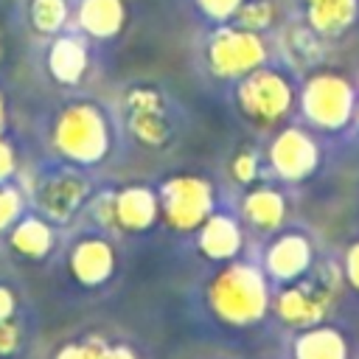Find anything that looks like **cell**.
<instances>
[{
    "label": "cell",
    "mask_w": 359,
    "mask_h": 359,
    "mask_svg": "<svg viewBox=\"0 0 359 359\" xmlns=\"http://www.w3.org/2000/svg\"><path fill=\"white\" fill-rule=\"evenodd\" d=\"M208 303L222 323L252 325L272 306L266 272L252 264H227L208 286Z\"/></svg>",
    "instance_id": "1"
},
{
    "label": "cell",
    "mask_w": 359,
    "mask_h": 359,
    "mask_svg": "<svg viewBox=\"0 0 359 359\" xmlns=\"http://www.w3.org/2000/svg\"><path fill=\"white\" fill-rule=\"evenodd\" d=\"M342 280H345L342 269H337L334 264H325V266L317 269V275L306 272L303 278L286 283L272 297V309L286 325H294V328L317 325L331 311Z\"/></svg>",
    "instance_id": "2"
},
{
    "label": "cell",
    "mask_w": 359,
    "mask_h": 359,
    "mask_svg": "<svg viewBox=\"0 0 359 359\" xmlns=\"http://www.w3.org/2000/svg\"><path fill=\"white\" fill-rule=\"evenodd\" d=\"M53 146L62 157L93 165L109 151V126L95 104H70L53 123Z\"/></svg>",
    "instance_id": "3"
},
{
    "label": "cell",
    "mask_w": 359,
    "mask_h": 359,
    "mask_svg": "<svg viewBox=\"0 0 359 359\" xmlns=\"http://www.w3.org/2000/svg\"><path fill=\"white\" fill-rule=\"evenodd\" d=\"M300 109L309 123L325 132H337L353 121L356 93L339 73H314L300 93Z\"/></svg>",
    "instance_id": "4"
},
{
    "label": "cell",
    "mask_w": 359,
    "mask_h": 359,
    "mask_svg": "<svg viewBox=\"0 0 359 359\" xmlns=\"http://www.w3.org/2000/svg\"><path fill=\"white\" fill-rule=\"evenodd\" d=\"M236 98H238L241 112L250 121H255L258 126H272V123H280L292 112L294 90L289 79L280 76L278 70L255 67L252 73L241 76Z\"/></svg>",
    "instance_id": "5"
},
{
    "label": "cell",
    "mask_w": 359,
    "mask_h": 359,
    "mask_svg": "<svg viewBox=\"0 0 359 359\" xmlns=\"http://www.w3.org/2000/svg\"><path fill=\"white\" fill-rule=\"evenodd\" d=\"M160 213L174 230H199V224L213 213V188L208 180L194 174H180L163 182L157 191Z\"/></svg>",
    "instance_id": "6"
},
{
    "label": "cell",
    "mask_w": 359,
    "mask_h": 359,
    "mask_svg": "<svg viewBox=\"0 0 359 359\" xmlns=\"http://www.w3.org/2000/svg\"><path fill=\"white\" fill-rule=\"evenodd\" d=\"M266 59V45L258 31L250 28H222L208 42V65L222 79H241L261 67Z\"/></svg>",
    "instance_id": "7"
},
{
    "label": "cell",
    "mask_w": 359,
    "mask_h": 359,
    "mask_svg": "<svg viewBox=\"0 0 359 359\" xmlns=\"http://www.w3.org/2000/svg\"><path fill=\"white\" fill-rule=\"evenodd\" d=\"M266 157H269L272 171L280 180L300 182L314 174V168L320 163V149L309 132H303L297 126H286L272 137Z\"/></svg>",
    "instance_id": "8"
},
{
    "label": "cell",
    "mask_w": 359,
    "mask_h": 359,
    "mask_svg": "<svg viewBox=\"0 0 359 359\" xmlns=\"http://www.w3.org/2000/svg\"><path fill=\"white\" fill-rule=\"evenodd\" d=\"M314 266V247L303 233H280L264 255V272L278 283H292L311 272Z\"/></svg>",
    "instance_id": "9"
},
{
    "label": "cell",
    "mask_w": 359,
    "mask_h": 359,
    "mask_svg": "<svg viewBox=\"0 0 359 359\" xmlns=\"http://www.w3.org/2000/svg\"><path fill=\"white\" fill-rule=\"evenodd\" d=\"M129 129L146 146H160L168 137V121L163 112V98L151 87H135L126 95Z\"/></svg>",
    "instance_id": "10"
},
{
    "label": "cell",
    "mask_w": 359,
    "mask_h": 359,
    "mask_svg": "<svg viewBox=\"0 0 359 359\" xmlns=\"http://www.w3.org/2000/svg\"><path fill=\"white\" fill-rule=\"evenodd\" d=\"M160 216V199L146 185H126L112 194V224L121 230H149Z\"/></svg>",
    "instance_id": "11"
},
{
    "label": "cell",
    "mask_w": 359,
    "mask_h": 359,
    "mask_svg": "<svg viewBox=\"0 0 359 359\" xmlns=\"http://www.w3.org/2000/svg\"><path fill=\"white\" fill-rule=\"evenodd\" d=\"M90 188L79 174H56L39 185L36 205L50 222H65L70 219L87 199Z\"/></svg>",
    "instance_id": "12"
},
{
    "label": "cell",
    "mask_w": 359,
    "mask_h": 359,
    "mask_svg": "<svg viewBox=\"0 0 359 359\" xmlns=\"http://www.w3.org/2000/svg\"><path fill=\"white\" fill-rule=\"evenodd\" d=\"M70 275L81 283V286H101L112 278L115 272V252L104 238H81L76 241V247L70 250L67 258Z\"/></svg>",
    "instance_id": "13"
},
{
    "label": "cell",
    "mask_w": 359,
    "mask_h": 359,
    "mask_svg": "<svg viewBox=\"0 0 359 359\" xmlns=\"http://www.w3.org/2000/svg\"><path fill=\"white\" fill-rule=\"evenodd\" d=\"M199 252L210 261H230L238 255L241 250V227L236 224V219L224 216V213H210L202 224H199Z\"/></svg>",
    "instance_id": "14"
},
{
    "label": "cell",
    "mask_w": 359,
    "mask_h": 359,
    "mask_svg": "<svg viewBox=\"0 0 359 359\" xmlns=\"http://www.w3.org/2000/svg\"><path fill=\"white\" fill-rule=\"evenodd\" d=\"M292 356L294 359H348L351 348L339 328L317 323L300 331V337L292 345Z\"/></svg>",
    "instance_id": "15"
},
{
    "label": "cell",
    "mask_w": 359,
    "mask_h": 359,
    "mask_svg": "<svg viewBox=\"0 0 359 359\" xmlns=\"http://www.w3.org/2000/svg\"><path fill=\"white\" fill-rule=\"evenodd\" d=\"M309 28L320 36H339L351 28L359 11V0H303Z\"/></svg>",
    "instance_id": "16"
},
{
    "label": "cell",
    "mask_w": 359,
    "mask_h": 359,
    "mask_svg": "<svg viewBox=\"0 0 359 359\" xmlns=\"http://www.w3.org/2000/svg\"><path fill=\"white\" fill-rule=\"evenodd\" d=\"M241 213L258 230H278L286 222V199L280 191H275L269 185H258V188L247 191V196L241 202Z\"/></svg>",
    "instance_id": "17"
},
{
    "label": "cell",
    "mask_w": 359,
    "mask_h": 359,
    "mask_svg": "<svg viewBox=\"0 0 359 359\" xmlns=\"http://www.w3.org/2000/svg\"><path fill=\"white\" fill-rule=\"evenodd\" d=\"M48 70L62 84H76L87 70V50L76 36H59L48 53Z\"/></svg>",
    "instance_id": "18"
},
{
    "label": "cell",
    "mask_w": 359,
    "mask_h": 359,
    "mask_svg": "<svg viewBox=\"0 0 359 359\" xmlns=\"http://www.w3.org/2000/svg\"><path fill=\"white\" fill-rule=\"evenodd\" d=\"M11 250L22 258H45L53 247V230L45 219L36 216H20L17 224L11 227Z\"/></svg>",
    "instance_id": "19"
},
{
    "label": "cell",
    "mask_w": 359,
    "mask_h": 359,
    "mask_svg": "<svg viewBox=\"0 0 359 359\" xmlns=\"http://www.w3.org/2000/svg\"><path fill=\"white\" fill-rule=\"evenodd\" d=\"M79 22L90 36H115L123 25V3L121 0H81Z\"/></svg>",
    "instance_id": "20"
},
{
    "label": "cell",
    "mask_w": 359,
    "mask_h": 359,
    "mask_svg": "<svg viewBox=\"0 0 359 359\" xmlns=\"http://www.w3.org/2000/svg\"><path fill=\"white\" fill-rule=\"evenodd\" d=\"M31 20L36 31L53 34L67 20V3L65 0H31Z\"/></svg>",
    "instance_id": "21"
},
{
    "label": "cell",
    "mask_w": 359,
    "mask_h": 359,
    "mask_svg": "<svg viewBox=\"0 0 359 359\" xmlns=\"http://www.w3.org/2000/svg\"><path fill=\"white\" fill-rule=\"evenodd\" d=\"M236 20L241 28H250V31H264L272 25L275 20V6L269 0H247L238 6L236 11Z\"/></svg>",
    "instance_id": "22"
},
{
    "label": "cell",
    "mask_w": 359,
    "mask_h": 359,
    "mask_svg": "<svg viewBox=\"0 0 359 359\" xmlns=\"http://www.w3.org/2000/svg\"><path fill=\"white\" fill-rule=\"evenodd\" d=\"M107 342L101 337H84L79 342H67L56 351L53 359H104Z\"/></svg>",
    "instance_id": "23"
},
{
    "label": "cell",
    "mask_w": 359,
    "mask_h": 359,
    "mask_svg": "<svg viewBox=\"0 0 359 359\" xmlns=\"http://www.w3.org/2000/svg\"><path fill=\"white\" fill-rule=\"evenodd\" d=\"M22 216V194L14 185L0 182V233L11 230Z\"/></svg>",
    "instance_id": "24"
},
{
    "label": "cell",
    "mask_w": 359,
    "mask_h": 359,
    "mask_svg": "<svg viewBox=\"0 0 359 359\" xmlns=\"http://www.w3.org/2000/svg\"><path fill=\"white\" fill-rule=\"evenodd\" d=\"M230 174H233L236 182L252 185V182L258 180V157H255V151H250V149L238 151V154L233 157V163H230Z\"/></svg>",
    "instance_id": "25"
},
{
    "label": "cell",
    "mask_w": 359,
    "mask_h": 359,
    "mask_svg": "<svg viewBox=\"0 0 359 359\" xmlns=\"http://www.w3.org/2000/svg\"><path fill=\"white\" fill-rule=\"evenodd\" d=\"M199 3V8L208 14V17H213V20H227V17H236V11H238V6L244 3V0H196Z\"/></svg>",
    "instance_id": "26"
},
{
    "label": "cell",
    "mask_w": 359,
    "mask_h": 359,
    "mask_svg": "<svg viewBox=\"0 0 359 359\" xmlns=\"http://www.w3.org/2000/svg\"><path fill=\"white\" fill-rule=\"evenodd\" d=\"M342 278L345 283L359 292V241H353L348 250H345V258H342Z\"/></svg>",
    "instance_id": "27"
},
{
    "label": "cell",
    "mask_w": 359,
    "mask_h": 359,
    "mask_svg": "<svg viewBox=\"0 0 359 359\" xmlns=\"http://www.w3.org/2000/svg\"><path fill=\"white\" fill-rule=\"evenodd\" d=\"M20 348V325L8 317L0 320V356H11Z\"/></svg>",
    "instance_id": "28"
},
{
    "label": "cell",
    "mask_w": 359,
    "mask_h": 359,
    "mask_svg": "<svg viewBox=\"0 0 359 359\" xmlns=\"http://www.w3.org/2000/svg\"><path fill=\"white\" fill-rule=\"evenodd\" d=\"M17 168V160H14V149L0 137V182H6Z\"/></svg>",
    "instance_id": "29"
},
{
    "label": "cell",
    "mask_w": 359,
    "mask_h": 359,
    "mask_svg": "<svg viewBox=\"0 0 359 359\" xmlns=\"http://www.w3.org/2000/svg\"><path fill=\"white\" fill-rule=\"evenodd\" d=\"M17 309V297L8 286H0V320H8Z\"/></svg>",
    "instance_id": "30"
},
{
    "label": "cell",
    "mask_w": 359,
    "mask_h": 359,
    "mask_svg": "<svg viewBox=\"0 0 359 359\" xmlns=\"http://www.w3.org/2000/svg\"><path fill=\"white\" fill-rule=\"evenodd\" d=\"M104 359H137V353L129 345H107Z\"/></svg>",
    "instance_id": "31"
},
{
    "label": "cell",
    "mask_w": 359,
    "mask_h": 359,
    "mask_svg": "<svg viewBox=\"0 0 359 359\" xmlns=\"http://www.w3.org/2000/svg\"><path fill=\"white\" fill-rule=\"evenodd\" d=\"M3 123H6V101L0 95V132H3Z\"/></svg>",
    "instance_id": "32"
},
{
    "label": "cell",
    "mask_w": 359,
    "mask_h": 359,
    "mask_svg": "<svg viewBox=\"0 0 359 359\" xmlns=\"http://www.w3.org/2000/svg\"><path fill=\"white\" fill-rule=\"evenodd\" d=\"M353 118H356V123H359V101H356V112H353Z\"/></svg>",
    "instance_id": "33"
},
{
    "label": "cell",
    "mask_w": 359,
    "mask_h": 359,
    "mask_svg": "<svg viewBox=\"0 0 359 359\" xmlns=\"http://www.w3.org/2000/svg\"><path fill=\"white\" fill-rule=\"evenodd\" d=\"M0 56H3V34H0Z\"/></svg>",
    "instance_id": "34"
}]
</instances>
